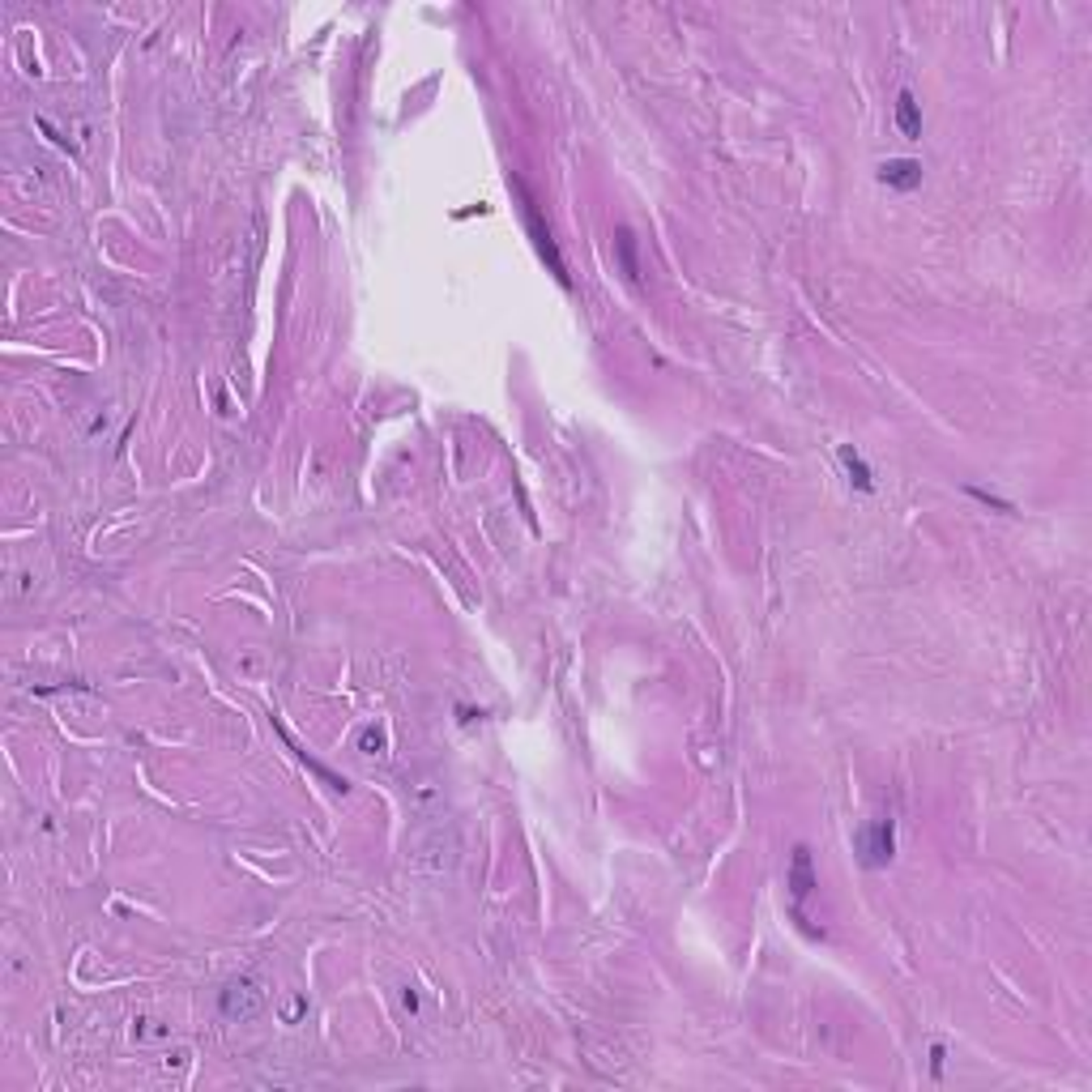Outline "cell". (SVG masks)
<instances>
[{
	"instance_id": "obj_4",
	"label": "cell",
	"mask_w": 1092,
	"mask_h": 1092,
	"mask_svg": "<svg viewBox=\"0 0 1092 1092\" xmlns=\"http://www.w3.org/2000/svg\"><path fill=\"white\" fill-rule=\"evenodd\" d=\"M785 883H790V901H794V913H798V909L807 905L811 896H815V888H819L807 845H798V849H794V857H790V879H785Z\"/></svg>"
},
{
	"instance_id": "obj_5",
	"label": "cell",
	"mask_w": 1092,
	"mask_h": 1092,
	"mask_svg": "<svg viewBox=\"0 0 1092 1092\" xmlns=\"http://www.w3.org/2000/svg\"><path fill=\"white\" fill-rule=\"evenodd\" d=\"M879 184L896 188V192H913L922 184V162L913 158H888L879 167Z\"/></svg>"
},
{
	"instance_id": "obj_6",
	"label": "cell",
	"mask_w": 1092,
	"mask_h": 1092,
	"mask_svg": "<svg viewBox=\"0 0 1092 1092\" xmlns=\"http://www.w3.org/2000/svg\"><path fill=\"white\" fill-rule=\"evenodd\" d=\"M836 457H841L845 474H849V483H854L857 491H875V474H870V465L862 461V453H857L854 444H841L836 448Z\"/></svg>"
},
{
	"instance_id": "obj_9",
	"label": "cell",
	"mask_w": 1092,
	"mask_h": 1092,
	"mask_svg": "<svg viewBox=\"0 0 1092 1092\" xmlns=\"http://www.w3.org/2000/svg\"><path fill=\"white\" fill-rule=\"evenodd\" d=\"M965 491L973 499H981L986 508H994V512H1016V504H1011V499H999V496H990V491H981V486H965Z\"/></svg>"
},
{
	"instance_id": "obj_11",
	"label": "cell",
	"mask_w": 1092,
	"mask_h": 1092,
	"mask_svg": "<svg viewBox=\"0 0 1092 1092\" xmlns=\"http://www.w3.org/2000/svg\"><path fill=\"white\" fill-rule=\"evenodd\" d=\"M944 1058H947L944 1045H931V1071L934 1076H944Z\"/></svg>"
},
{
	"instance_id": "obj_3",
	"label": "cell",
	"mask_w": 1092,
	"mask_h": 1092,
	"mask_svg": "<svg viewBox=\"0 0 1092 1092\" xmlns=\"http://www.w3.org/2000/svg\"><path fill=\"white\" fill-rule=\"evenodd\" d=\"M218 1007H223L226 1020H252L265 1007V990L252 977H239V981H231V986L223 990Z\"/></svg>"
},
{
	"instance_id": "obj_2",
	"label": "cell",
	"mask_w": 1092,
	"mask_h": 1092,
	"mask_svg": "<svg viewBox=\"0 0 1092 1092\" xmlns=\"http://www.w3.org/2000/svg\"><path fill=\"white\" fill-rule=\"evenodd\" d=\"M525 226H530V235H534L538 257H542V261L551 265V273L559 278V286H572L568 265H563V257H559V248H555V239H551V226L542 223V213H538V205L530 197H525Z\"/></svg>"
},
{
	"instance_id": "obj_1",
	"label": "cell",
	"mask_w": 1092,
	"mask_h": 1092,
	"mask_svg": "<svg viewBox=\"0 0 1092 1092\" xmlns=\"http://www.w3.org/2000/svg\"><path fill=\"white\" fill-rule=\"evenodd\" d=\"M854 845H857L862 867H870V870L888 867V862L896 857V824L892 819H870L867 828H857Z\"/></svg>"
},
{
	"instance_id": "obj_10",
	"label": "cell",
	"mask_w": 1092,
	"mask_h": 1092,
	"mask_svg": "<svg viewBox=\"0 0 1092 1092\" xmlns=\"http://www.w3.org/2000/svg\"><path fill=\"white\" fill-rule=\"evenodd\" d=\"M359 747L367 751V756H380V751H385V734H380V730H363Z\"/></svg>"
},
{
	"instance_id": "obj_7",
	"label": "cell",
	"mask_w": 1092,
	"mask_h": 1092,
	"mask_svg": "<svg viewBox=\"0 0 1092 1092\" xmlns=\"http://www.w3.org/2000/svg\"><path fill=\"white\" fill-rule=\"evenodd\" d=\"M896 128L909 136V141H918L922 136V103L909 94V90H901L896 94Z\"/></svg>"
},
{
	"instance_id": "obj_8",
	"label": "cell",
	"mask_w": 1092,
	"mask_h": 1092,
	"mask_svg": "<svg viewBox=\"0 0 1092 1092\" xmlns=\"http://www.w3.org/2000/svg\"><path fill=\"white\" fill-rule=\"evenodd\" d=\"M615 252H619V265L623 273H628V282H640V265H636V239L628 226H619L615 231Z\"/></svg>"
}]
</instances>
